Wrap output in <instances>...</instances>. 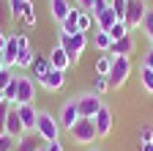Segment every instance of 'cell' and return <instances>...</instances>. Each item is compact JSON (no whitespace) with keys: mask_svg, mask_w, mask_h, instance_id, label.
Segmentation results:
<instances>
[{"mask_svg":"<svg viewBox=\"0 0 153 151\" xmlns=\"http://www.w3.org/2000/svg\"><path fill=\"white\" fill-rule=\"evenodd\" d=\"M60 121L52 118L49 113L44 110H38V121H36V137L38 140H44V143H55V140H60Z\"/></svg>","mask_w":153,"mask_h":151,"instance_id":"6da1fadb","label":"cell"},{"mask_svg":"<svg viewBox=\"0 0 153 151\" xmlns=\"http://www.w3.org/2000/svg\"><path fill=\"white\" fill-rule=\"evenodd\" d=\"M68 135H71V140L76 146H93L96 140H99V132H96V121L93 118H79Z\"/></svg>","mask_w":153,"mask_h":151,"instance_id":"7a4b0ae2","label":"cell"},{"mask_svg":"<svg viewBox=\"0 0 153 151\" xmlns=\"http://www.w3.org/2000/svg\"><path fill=\"white\" fill-rule=\"evenodd\" d=\"M57 44H60V47L71 55V61L76 63V61L82 58L85 47H88V33H74V36H68V33H57Z\"/></svg>","mask_w":153,"mask_h":151,"instance_id":"3957f363","label":"cell"},{"mask_svg":"<svg viewBox=\"0 0 153 151\" xmlns=\"http://www.w3.org/2000/svg\"><path fill=\"white\" fill-rule=\"evenodd\" d=\"M76 107H79L82 118H96V113L104 107V102H101V96L96 91H88V93H79V96H76Z\"/></svg>","mask_w":153,"mask_h":151,"instance_id":"277c9868","label":"cell"},{"mask_svg":"<svg viewBox=\"0 0 153 151\" xmlns=\"http://www.w3.org/2000/svg\"><path fill=\"white\" fill-rule=\"evenodd\" d=\"M128 74H131V61L128 58H112V69L107 74L112 88H123L126 80H128Z\"/></svg>","mask_w":153,"mask_h":151,"instance_id":"5b68a950","label":"cell"},{"mask_svg":"<svg viewBox=\"0 0 153 151\" xmlns=\"http://www.w3.org/2000/svg\"><path fill=\"white\" fill-rule=\"evenodd\" d=\"M79 118H82V116H79V107H76V99H68V102H63L60 113H57V121H60V129L71 132V129H74V124L79 121Z\"/></svg>","mask_w":153,"mask_h":151,"instance_id":"8992f818","label":"cell"},{"mask_svg":"<svg viewBox=\"0 0 153 151\" xmlns=\"http://www.w3.org/2000/svg\"><path fill=\"white\" fill-rule=\"evenodd\" d=\"M145 17H148V6H145V0H137V3H128V8H126V25H128V30L131 28H140L142 22H145Z\"/></svg>","mask_w":153,"mask_h":151,"instance_id":"52a82bcc","label":"cell"},{"mask_svg":"<svg viewBox=\"0 0 153 151\" xmlns=\"http://www.w3.org/2000/svg\"><path fill=\"white\" fill-rule=\"evenodd\" d=\"M38 85H41L44 91H60L63 85H66V71H60V69H52L49 66V71L44 74V77H41V83H38Z\"/></svg>","mask_w":153,"mask_h":151,"instance_id":"ba28073f","label":"cell"},{"mask_svg":"<svg viewBox=\"0 0 153 151\" xmlns=\"http://www.w3.org/2000/svg\"><path fill=\"white\" fill-rule=\"evenodd\" d=\"M36 99V80L27 74H19V99L16 104H33Z\"/></svg>","mask_w":153,"mask_h":151,"instance_id":"9c48e42d","label":"cell"},{"mask_svg":"<svg viewBox=\"0 0 153 151\" xmlns=\"http://www.w3.org/2000/svg\"><path fill=\"white\" fill-rule=\"evenodd\" d=\"M16 113H19V118H22V126H25V132L36 135V121H38V110H36L33 104H16Z\"/></svg>","mask_w":153,"mask_h":151,"instance_id":"30bf717a","label":"cell"},{"mask_svg":"<svg viewBox=\"0 0 153 151\" xmlns=\"http://www.w3.org/2000/svg\"><path fill=\"white\" fill-rule=\"evenodd\" d=\"M47 58H49V63H52V69H60V71H66L74 61H71V55L60 47V44H55L52 50H49V55H47Z\"/></svg>","mask_w":153,"mask_h":151,"instance_id":"8fae6325","label":"cell"},{"mask_svg":"<svg viewBox=\"0 0 153 151\" xmlns=\"http://www.w3.org/2000/svg\"><path fill=\"white\" fill-rule=\"evenodd\" d=\"M93 121H96V132H99V137H107L109 132H112V110L104 104L99 113H96Z\"/></svg>","mask_w":153,"mask_h":151,"instance_id":"7c38bea8","label":"cell"},{"mask_svg":"<svg viewBox=\"0 0 153 151\" xmlns=\"http://www.w3.org/2000/svg\"><path fill=\"white\" fill-rule=\"evenodd\" d=\"M131 52H134V36L131 33L123 36V39H118V41H112V47H109L112 58H128Z\"/></svg>","mask_w":153,"mask_h":151,"instance_id":"4fadbf2b","label":"cell"},{"mask_svg":"<svg viewBox=\"0 0 153 151\" xmlns=\"http://www.w3.org/2000/svg\"><path fill=\"white\" fill-rule=\"evenodd\" d=\"M3 132H8V135L11 137H22V135H27V132H25V126H22V118H19V113H16V107L8 113V121H6V129Z\"/></svg>","mask_w":153,"mask_h":151,"instance_id":"5bb4252c","label":"cell"},{"mask_svg":"<svg viewBox=\"0 0 153 151\" xmlns=\"http://www.w3.org/2000/svg\"><path fill=\"white\" fill-rule=\"evenodd\" d=\"M71 8H74V6H71V0H49V14H52V20H55V22H63L66 17H68Z\"/></svg>","mask_w":153,"mask_h":151,"instance_id":"9a60e30c","label":"cell"},{"mask_svg":"<svg viewBox=\"0 0 153 151\" xmlns=\"http://www.w3.org/2000/svg\"><path fill=\"white\" fill-rule=\"evenodd\" d=\"M16 58H19V39H16V36H8V44H6V50H3L6 69H14V66H16Z\"/></svg>","mask_w":153,"mask_h":151,"instance_id":"2e32d148","label":"cell"},{"mask_svg":"<svg viewBox=\"0 0 153 151\" xmlns=\"http://www.w3.org/2000/svg\"><path fill=\"white\" fill-rule=\"evenodd\" d=\"M49 66H52V63H49V58H36L25 74H27V77H33L36 83H41V77H44V74L49 71Z\"/></svg>","mask_w":153,"mask_h":151,"instance_id":"e0dca14e","label":"cell"},{"mask_svg":"<svg viewBox=\"0 0 153 151\" xmlns=\"http://www.w3.org/2000/svg\"><path fill=\"white\" fill-rule=\"evenodd\" d=\"M79 11H82V8H71V11H68V17L60 22V33H68V36L79 33V28H76V22H79Z\"/></svg>","mask_w":153,"mask_h":151,"instance_id":"ac0fdd59","label":"cell"},{"mask_svg":"<svg viewBox=\"0 0 153 151\" xmlns=\"http://www.w3.org/2000/svg\"><path fill=\"white\" fill-rule=\"evenodd\" d=\"M115 22H120V20H118V14H115L112 8H107V11H101L99 17H96V25H99L101 30H109Z\"/></svg>","mask_w":153,"mask_h":151,"instance_id":"d6986e66","label":"cell"},{"mask_svg":"<svg viewBox=\"0 0 153 151\" xmlns=\"http://www.w3.org/2000/svg\"><path fill=\"white\" fill-rule=\"evenodd\" d=\"M3 96H6V102L8 104H14L16 107V99H19V74H14V80L8 83V88L3 91Z\"/></svg>","mask_w":153,"mask_h":151,"instance_id":"ffe728a7","label":"cell"},{"mask_svg":"<svg viewBox=\"0 0 153 151\" xmlns=\"http://www.w3.org/2000/svg\"><path fill=\"white\" fill-rule=\"evenodd\" d=\"M36 148H38V140H36V135L27 132V135H22V137L16 140V148L14 151H36Z\"/></svg>","mask_w":153,"mask_h":151,"instance_id":"44dd1931","label":"cell"},{"mask_svg":"<svg viewBox=\"0 0 153 151\" xmlns=\"http://www.w3.org/2000/svg\"><path fill=\"white\" fill-rule=\"evenodd\" d=\"M93 30H96V47H99L101 52H109V47H112V39H109V33H107V30H101L99 25H96Z\"/></svg>","mask_w":153,"mask_h":151,"instance_id":"7402d4cb","label":"cell"},{"mask_svg":"<svg viewBox=\"0 0 153 151\" xmlns=\"http://www.w3.org/2000/svg\"><path fill=\"white\" fill-rule=\"evenodd\" d=\"M33 61H36V55H33V47H27V50H19V58H16V69L27 71Z\"/></svg>","mask_w":153,"mask_h":151,"instance_id":"603a6c76","label":"cell"},{"mask_svg":"<svg viewBox=\"0 0 153 151\" xmlns=\"http://www.w3.org/2000/svg\"><path fill=\"white\" fill-rule=\"evenodd\" d=\"M140 85L145 93H153V69H148V66L140 69Z\"/></svg>","mask_w":153,"mask_h":151,"instance_id":"cb8c5ba5","label":"cell"},{"mask_svg":"<svg viewBox=\"0 0 153 151\" xmlns=\"http://www.w3.org/2000/svg\"><path fill=\"white\" fill-rule=\"evenodd\" d=\"M109 69H112V55L109 52H104V55H99V58H96V74H109Z\"/></svg>","mask_w":153,"mask_h":151,"instance_id":"d4e9b609","label":"cell"},{"mask_svg":"<svg viewBox=\"0 0 153 151\" xmlns=\"http://www.w3.org/2000/svg\"><path fill=\"white\" fill-rule=\"evenodd\" d=\"M107 33H109V39H112V41H118V39H123V36H128L131 30H128V25H126V22L120 20V22H115V25H112V28H109Z\"/></svg>","mask_w":153,"mask_h":151,"instance_id":"484cf974","label":"cell"},{"mask_svg":"<svg viewBox=\"0 0 153 151\" xmlns=\"http://www.w3.org/2000/svg\"><path fill=\"white\" fill-rule=\"evenodd\" d=\"M22 22H25L27 28L36 25V6H33V0H27V3L22 6Z\"/></svg>","mask_w":153,"mask_h":151,"instance_id":"4316f807","label":"cell"},{"mask_svg":"<svg viewBox=\"0 0 153 151\" xmlns=\"http://www.w3.org/2000/svg\"><path fill=\"white\" fill-rule=\"evenodd\" d=\"M109 77H104V74H96V80H93V91L99 93V96H104V93L109 91Z\"/></svg>","mask_w":153,"mask_h":151,"instance_id":"83f0119b","label":"cell"},{"mask_svg":"<svg viewBox=\"0 0 153 151\" xmlns=\"http://www.w3.org/2000/svg\"><path fill=\"white\" fill-rule=\"evenodd\" d=\"M8 3V17H14V20H22V6L27 3V0H6Z\"/></svg>","mask_w":153,"mask_h":151,"instance_id":"f1b7e54d","label":"cell"},{"mask_svg":"<svg viewBox=\"0 0 153 151\" xmlns=\"http://www.w3.org/2000/svg\"><path fill=\"white\" fill-rule=\"evenodd\" d=\"M109 8L118 14V20H126V8H128V0H109Z\"/></svg>","mask_w":153,"mask_h":151,"instance_id":"f546056e","label":"cell"},{"mask_svg":"<svg viewBox=\"0 0 153 151\" xmlns=\"http://www.w3.org/2000/svg\"><path fill=\"white\" fill-rule=\"evenodd\" d=\"M16 148V137H11L8 132H0V151H14Z\"/></svg>","mask_w":153,"mask_h":151,"instance_id":"4dcf8cb0","label":"cell"},{"mask_svg":"<svg viewBox=\"0 0 153 151\" xmlns=\"http://www.w3.org/2000/svg\"><path fill=\"white\" fill-rule=\"evenodd\" d=\"M14 110V104H8V102H3L0 104V132L6 129V121H8V113Z\"/></svg>","mask_w":153,"mask_h":151,"instance_id":"1f68e13d","label":"cell"},{"mask_svg":"<svg viewBox=\"0 0 153 151\" xmlns=\"http://www.w3.org/2000/svg\"><path fill=\"white\" fill-rule=\"evenodd\" d=\"M148 140H153V126L150 124H142L140 126V143H148Z\"/></svg>","mask_w":153,"mask_h":151,"instance_id":"d6a6232c","label":"cell"},{"mask_svg":"<svg viewBox=\"0 0 153 151\" xmlns=\"http://www.w3.org/2000/svg\"><path fill=\"white\" fill-rule=\"evenodd\" d=\"M11 80H14V71L11 69H3V71H0V91H6Z\"/></svg>","mask_w":153,"mask_h":151,"instance_id":"836d02e7","label":"cell"},{"mask_svg":"<svg viewBox=\"0 0 153 151\" xmlns=\"http://www.w3.org/2000/svg\"><path fill=\"white\" fill-rule=\"evenodd\" d=\"M109 8V0H96V3H93V8H90V14L93 17H99L101 11H107Z\"/></svg>","mask_w":153,"mask_h":151,"instance_id":"e575fe53","label":"cell"},{"mask_svg":"<svg viewBox=\"0 0 153 151\" xmlns=\"http://www.w3.org/2000/svg\"><path fill=\"white\" fill-rule=\"evenodd\" d=\"M142 25H145V33H148V39L153 41V11H148V17H145V22H142Z\"/></svg>","mask_w":153,"mask_h":151,"instance_id":"d590c367","label":"cell"},{"mask_svg":"<svg viewBox=\"0 0 153 151\" xmlns=\"http://www.w3.org/2000/svg\"><path fill=\"white\" fill-rule=\"evenodd\" d=\"M142 66H148V69H153V44H150V50L145 52V58H142Z\"/></svg>","mask_w":153,"mask_h":151,"instance_id":"8d00e7d4","label":"cell"},{"mask_svg":"<svg viewBox=\"0 0 153 151\" xmlns=\"http://www.w3.org/2000/svg\"><path fill=\"white\" fill-rule=\"evenodd\" d=\"M44 148H47V151H63V143H60V140H55V143H44Z\"/></svg>","mask_w":153,"mask_h":151,"instance_id":"74e56055","label":"cell"},{"mask_svg":"<svg viewBox=\"0 0 153 151\" xmlns=\"http://www.w3.org/2000/svg\"><path fill=\"white\" fill-rule=\"evenodd\" d=\"M76 3H79V6H82V11H90V8H93V3H96V0H76Z\"/></svg>","mask_w":153,"mask_h":151,"instance_id":"f35d334b","label":"cell"},{"mask_svg":"<svg viewBox=\"0 0 153 151\" xmlns=\"http://www.w3.org/2000/svg\"><path fill=\"white\" fill-rule=\"evenodd\" d=\"M6 44H8V36H6L3 30H0V52H3V50H6Z\"/></svg>","mask_w":153,"mask_h":151,"instance_id":"ab89813d","label":"cell"},{"mask_svg":"<svg viewBox=\"0 0 153 151\" xmlns=\"http://www.w3.org/2000/svg\"><path fill=\"white\" fill-rule=\"evenodd\" d=\"M16 39H19V50H27V47H30V41L25 39V36H16Z\"/></svg>","mask_w":153,"mask_h":151,"instance_id":"60d3db41","label":"cell"},{"mask_svg":"<svg viewBox=\"0 0 153 151\" xmlns=\"http://www.w3.org/2000/svg\"><path fill=\"white\" fill-rule=\"evenodd\" d=\"M140 151H153V140H148V143H140Z\"/></svg>","mask_w":153,"mask_h":151,"instance_id":"b9f144b4","label":"cell"},{"mask_svg":"<svg viewBox=\"0 0 153 151\" xmlns=\"http://www.w3.org/2000/svg\"><path fill=\"white\" fill-rule=\"evenodd\" d=\"M6 69V61H3V52H0V71Z\"/></svg>","mask_w":153,"mask_h":151,"instance_id":"7bdbcfd3","label":"cell"},{"mask_svg":"<svg viewBox=\"0 0 153 151\" xmlns=\"http://www.w3.org/2000/svg\"><path fill=\"white\" fill-rule=\"evenodd\" d=\"M3 17H6V11H3V3H0V22H3Z\"/></svg>","mask_w":153,"mask_h":151,"instance_id":"ee69618b","label":"cell"},{"mask_svg":"<svg viewBox=\"0 0 153 151\" xmlns=\"http://www.w3.org/2000/svg\"><path fill=\"white\" fill-rule=\"evenodd\" d=\"M3 102H6V96H3V91H0V104H3Z\"/></svg>","mask_w":153,"mask_h":151,"instance_id":"f6af8a7d","label":"cell"},{"mask_svg":"<svg viewBox=\"0 0 153 151\" xmlns=\"http://www.w3.org/2000/svg\"><path fill=\"white\" fill-rule=\"evenodd\" d=\"M36 151H47V148H44V146H38V148H36Z\"/></svg>","mask_w":153,"mask_h":151,"instance_id":"bcb514c9","label":"cell"},{"mask_svg":"<svg viewBox=\"0 0 153 151\" xmlns=\"http://www.w3.org/2000/svg\"><path fill=\"white\" fill-rule=\"evenodd\" d=\"M90 151H101V148H90Z\"/></svg>","mask_w":153,"mask_h":151,"instance_id":"7dc6e473","label":"cell"},{"mask_svg":"<svg viewBox=\"0 0 153 151\" xmlns=\"http://www.w3.org/2000/svg\"><path fill=\"white\" fill-rule=\"evenodd\" d=\"M128 3H137V0H128Z\"/></svg>","mask_w":153,"mask_h":151,"instance_id":"c3c4849f","label":"cell"},{"mask_svg":"<svg viewBox=\"0 0 153 151\" xmlns=\"http://www.w3.org/2000/svg\"><path fill=\"white\" fill-rule=\"evenodd\" d=\"M0 3H3V0H0Z\"/></svg>","mask_w":153,"mask_h":151,"instance_id":"681fc988","label":"cell"}]
</instances>
